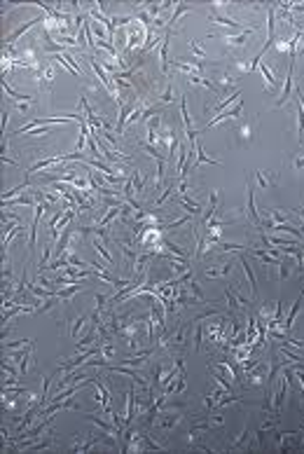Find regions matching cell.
Instances as JSON below:
<instances>
[{
  "label": "cell",
  "instance_id": "obj_1",
  "mask_svg": "<svg viewBox=\"0 0 304 454\" xmlns=\"http://www.w3.org/2000/svg\"><path fill=\"white\" fill-rule=\"evenodd\" d=\"M208 19L211 21H215V23H220V26H229V28H239V31H246L248 26H241V21L239 19H234V16H229V14H222L220 9L213 5L211 7V12H208Z\"/></svg>",
  "mask_w": 304,
  "mask_h": 454
},
{
  "label": "cell",
  "instance_id": "obj_2",
  "mask_svg": "<svg viewBox=\"0 0 304 454\" xmlns=\"http://www.w3.org/2000/svg\"><path fill=\"white\" fill-rule=\"evenodd\" d=\"M293 73H295V61L290 59V66H288V73H286V82H283L281 96L276 99L274 108H283V106H286V101L290 99V92H293Z\"/></svg>",
  "mask_w": 304,
  "mask_h": 454
},
{
  "label": "cell",
  "instance_id": "obj_3",
  "mask_svg": "<svg viewBox=\"0 0 304 454\" xmlns=\"http://www.w3.org/2000/svg\"><path fill=\"white\" fill-rule=\"evenodd\" d=\"M243 386H265L267 382V375H265V365L262 363H258L253 370H248V372H243Z\"/></svg>",
  "mask_w": 304,
  "mask_h": 454
},
{
  "label": "cell",
  "instance_id": "obj_4",
  "mask_svg": "<svg viewBox=\"0 0 304 454\" xmlns=\"http://www.w3.org/2000/svg\"><path fill=\"white\" fill-rule=\"evenodd\" d=\"M33 344H35V342L26 344V349L19 351V354L9 356V358L16 363V368H19V372H21V377H26V372H28V363H30V358H33Z\"/></svg>",
  "mask_w": 304,
  "mask_h": 454
},
{
  "label": "cell",
  "instance_id": "obj_5",
  "mask_svg": "<svg viewBox=\"0 0 304 454\" xmlns=\"http://www.w3.org/2000/svg\"><path fill=\"white\" fill-rule=\"evenodd\" d=\"M45 19H47V14H40V16H33V19H30V21L21 23V26H16L14 31H12V33H9V35H7V38H5V47H9V45H12V42H14L16 38H21L23 33H28L30 28H33V26H35V23H38V21H45Z\"/></svg>",
  "mask_w": 304,
  "mask_h": 454
},
{
  "label": "cell",
  "instance_id": "obj_6",
  "mask_svg": "<svg viewBox=\"0 0 304 454\" xmlns=\"http://www.w3.org/2000/svg\"><path fill=\"white\" fill-rule=\"evenodd\" d=\"M253 31H258V23H253V26H248L246 31H241L239 35H225V45L229 47V49H239V47L246 45V40H248V35H251Z\"/></svg>",
  "mask_w": 304,
  "mask_h": 454
},
{
  "label": "cell",
  "instance_id": "obj_7",
  "mask_svg": "<svg viewBox=\"0 0 304 454\" xmlns=\"http://www.w3.org/2000/svg\"><path fill=\"white\" fill-rule=\"evenodd\" d=\"M173 35V28H164L161 35V47H159V63H161V73H168V40Z\"/></svg>",
  "mask_w": 304,
  "mask_h": 454
},
{
  "label": "cell",
  "instance_id": "obj_8",
  "mask_svg": "<svg viewBox=\"0 0 304 454\" xmlns=\"http://www.w3.org/2000/svg\"><path fill=\"white\" fill-rule=\"evenodd\" d=\"M248 436H251V431H248V422H246L241 426L239 436H236V438L227 445V452H234V450H241V447H246V450H248Z\"/></svg>",
  "mask_w": 304,
  "mask_h": 454
},
{
  "label": "cell",
  "instance_id": "obj_9",
  "mask_svg": "<svg viewBox=\"0 0 304 454\" xmlns=\"http://www.w3.org/2000/svg\"><path fill=\"white\" fill-rule=\"evenodd\" d=\"M194 154H197V159L192 162V171H197L201 164H215V166H218V164H222V162H218V159H211V157L204 152V146H201L199 141L194 143Z\"/></svg>",
  "mask_w": 304,
  "mask_h": 454
},
{
  "label": "cell",
  "instance_id": "obj_10",
  "mask_svg": "<svg viewBox=\"0 0 304 454\" xmlns=\"http://www.w3.org/2000/svg\"><path fill=\"white\" fill-rule=\"evenodd\" d=\"M229 274H232V262H220L218 267H206L204 270L206 279H222V277H229Z\"/></svg>",
  "mask_w": 304,
  "mask_h": 454
},
{
  "label": "cell",
  "instance_id": "obj_11",
  "mask_svg": "<svg viewBox=\"0 0 304 454\" xmlns=\"http://www.w3.org/2000/svg\"><path fill=\"white\" fill-rule=\"evenodd\" d=\"M134 108H136V103H122L120 106V117H117V127H115L117 134H124V127L129 122V115L134 113Z\"/></svg>",
  "mask_w": 304,
  "mask_h": 454
},
{
  "label": "cell",
  "instance_id": "obj_12",
  "mask_svg": "<svg viewBox=\"0 0 304 454\" xmlns=\"http://www.w3.org/2000/svg\"><path fill=\"white\" fill-rule=\"evenodd\" d=\"M239 265L243 267V274H246V279H248V286H251V293L253 298L258 295V281H255V272L251 270V265H248V260H246V255L239 253Z\"/></svg>",
  "mask_w": 304,
  "mask_h": 454
},
{
  "label": "cell",
  "instance_id": "obj_13",
  "mask_svg": "<svg viewBox=\"0 0 304 454\" xmlns=\"http://www.w3.org/2000/svg\"><path fill=\"white\" fill-rule=\"evenodd\" d=\"M134 400H136V386H129L127 391V408H124V426H131L134 422Z\"/></svg>",
  "mask_w": 304,
  "mask_h": 454
},
{
  "label": "cell",
  "instance_id": "obj_14",
  "mask_svg": "<svg viewBox=\"0 0 304 454\" xmlns=\"http://www.w3.org/2000/svg\"><path fill=\"white\" fill-rule=\"evenodd\" d=\"M101 440L99 436H91V438H73V452H89L91 447H96Z\"/></svg>",
  "mask_w": 304,
  "mask_h": 454
},
{
  "label": "cell",
  "instance_id": "obj_15",
  "mask_svg": "<svg viewBox=\"0 0 304 454\" xmlns=\"http://www.w3.org/2000/svg\"><path fill=\"white\" fill-rule=\"evenodd\" d=\"M248 253H253L255 255V258H260V260H262V265H274V267H276V265H279V262H281V258H274L272 253H269V251H267V248H248Z\"/></svg>",
  "mask_w": 304,
  "mask_h": 454
},
{
  "label": "cell",
  "instance_id": "obj_16",
  "mask_svg": "<svg viewBox=\"0 0 304 454\" xmlns=\"http://www.w3.org/2000/svg\"><path fill=\"white\" fill-rule=\"evenodd\" d=\"M218 201H220L218 190H211V194H208V208H206V213H204V225L208 223L211 218L218 216Z\"/></svg>",
  "mask_w": 304,
  "mask_h": 454
},
{
  "label": "cell",
  "instance_id": "obj_17",
  "mask_svg": "<svg viewBox=\"0 0 304 454\" xmlns=\"http://www.w3.org/2000/svg\"><path fill=\"white\" fill-rule=\"evenodd\" d=\"M84 288H87V284H80V281L73 284V286H66V288H59V300L61 302H70V300H73V295L80 293V291H84Z\"/></svg>",
  "mask_w": 304,
  "mask_h": 454
},
{
  "label": "cell",
  "instance_id": "obj_18",
  "mask_svg": "<svg viewBox=\"0 0 304 454\" xmlns=\"http://www.w3.org/2000/svg\"><path fill=\"white\" fill-rule=\"evenodd\" d=\"M178 204H180L190 216H199L201 213V204H197V201H192L187 194H178Z\"/></svg>",
  "mask_w": 304,
  "mask_h": 454
},
{
  "label": "cell",
  "instance_id": "obj_19",
  "mask_svg": "<svg viewBox=\"0 0 304 454\" xmlns=\"http://www.w3.org/2000/svg\"><path fill=\"white\" fill-rule=\"evenodd\" d=\"M38 201H35V197L33 194H23V197H14V199H7V201H2V208H12V206H35Z\"/></svg>",
  "mask_w": 304,
  "mask_h": 454
},
{
  "label": "cell",
  "instance_id": "obj_20",
  "mask_svg": "<svg viewBox=\"0 0 304 454\" xmlns=\"http://www.w3.org/2000/svg\"><path fill=\"white\" fill-rule=\"evenodd\" d=\"M91 246H94V251H96V253H99L103 260H106V265H113V262H115L113 260V253H110V251L106 248V241H103V239L94 237V244H91Z\"/></svg>",
  "mask_w": 304,
  "mask_h": 454
},
{
  "label": "cell",
  "instance_id": "obj_21",
  "mask_svg": "<svg viewBox=\"0 0 304 454\" xmlns=\"http://www.w3.org/2000/svg\"><path fill=\"white\" fill-rule=\"evenodd\" d=\"M258 68H260V73H262V77H265V82H267V92H274V89L279 87V82H276V77H274V70L269 68L267 63H260Z\"/></svg>",
  "mask_w": 304,
  "mask_h": 454
},
{
  "label": "cell",
  "instance_id": "obj_22",
  "mask_svg": "<svg viewBox=\"0 0 304 454\" xmlns=\"http://www.w3.org/2000/svg\"><path fill=\"white\" fill-rule=\"evenodd\" d=\"M255 180H258V185L262 187V190H269V187H274V185H276L279 176H276V173H272V176H265V171L258 169V171H255Z\"/></svg>",
  "mask_w": 304,
  "mask_h": 454
},
{
  "label": "cell",
  "instance_id": "obj_23",
  "mask_svg": "<svg viewBox=\"0 0 304 454\" xmlns=\"http://www.w3.org/2000/svg\"><path fill=\"white\" fill-rule=\"evenodd\" d=\"M192 12V5H185V2H175V9H173V14H171V19H168V28H173L175 26V21L180 19L182 14H190Z\"/></svg>",
  "mask_w": 304,
  "mask_h": 454
},
{
  "label": "cell",
  "instance_id": "obj_24",
  "mask_svg": "<svg viewBox=\"0 0 304 454\" xmlns=\"http://www.w3.org/2000/svg\"><path fill=\"white\" fill-rule=\"evenodd\" d=\"M131 183H134V190H136V194H141V197H143V194H145V180H143V176H141V171H138V169L131 171Z\"/></svg>",
  "mask_w": 304,
  "mask_h": 454
},
{
  "label": "cell",
  "instance_id": "obj_25",
  "mask_svg": "<svg viewBox=\"0 0 304 454\" xmlns=\"http://www.w3.org/2000/svg\"><path fill=\"white\" fill-rule=\"evenodd\" d=\"M297 141L304 143V108L300 106V101H297Z\"/></svg>",
  "mask_w": 304,
  "mask_h": 454
},
{
  "label": "cell",
  "instance_id": "obj_26",
  "mask_svg": "<svg viewBox=\"0 0 304 454\" xmlns=\"http://www.w3.org/2000/svg\"><path fill=\"white\" fill-rule=\"evenodd\" d=\"M187 47L192 49L194 59H199V61H201V59H206V49H204L201 45H199V40H197V38H190V40H187Z\"/></svg>",
  "mask_w": 304,
  "mask_h": 454
},
{
  "label": "cell",
  "instance_id": "obj_27",
  "mask_svg": "<svg viewBox=\"0 0 304 454\" xmlns=\"http://www.w3.org/2000/svg\"><path fill=\"white\" fill-rule=\"evenodd\" d=\"M101 356H103L106 361H110V358H115V356H117V349L113 346V339H108V342H101Z\"/></svg>",
  "mask_w": 304,
  "mask_h": 454
},
{
  "label": "cell",
  "instance_id": "obj_28",
  "mask_svg": "<svg viewBox=\"0 0 304 454\" xmlns=\"http://www.w3.org/2000/svg\"><path fill=\"white\" fill-rule=\"evenodd\" d=\"M23 232H26V227H23V225H19V227H14V230L9 232V234H5V237H2V248L7 251L9 244L14 241V237H19V234H23Z\"/></svg>",
  "mask_w": 304,
  "mask_h": 454
},
{
  "label": "cell",
  "instance_id": "obj_29",
  "mask_svg": "<svg viewBox=\"0 0 304 454\" xmlns=\"http://www.w3.org/2000/svg\"><path fill=\"white\" fill-rule=\"evenodd\" d=\"M87 316H89V314L75 316V321H73V325H70V337H73V339H77V332L82 330V325H84V321H87Z\"/></svg>",
  "mask_w": 304,
  "mask_h": 454
},
{
  "label": "cell",
  "instance_id": "obj_30",
  "mask_svg": "<svg viewBox=\"0 0 304 454\" xmlns=\"http://www.w3.org/2000/svg\"><path fill=\"white\" fill-rule=\"evenodd\" d=\"M173 94H175L173 82H166V87H164V92H161V96H159V103H171V101L175 99Z\"/></svg>",
  "mask_w": 304,
  "mask_h": 454
},
{
  "label": "cell",
  "instance_id": "obj_31",
  "mask_svg": "<svg viewBox=\"0 0 304 454\" xmlns=\"http://www.w3.org/2000/svg\"><path fill=\"white\" fill-rule=\"evenodd\" d=\"M267 216H269V218H272V220H274V225L288 223V216H286V213H281V211H279V208H269V211H267Z\"/></svg>",
  "mask_w": 304,
  "mask_h": 454
},
{
  "label": "cell",
  "instance_id": "obj_32",
  "mask_svg": "<svg viewBox=\"0 0 304 454\" xmlns=\"http://www.w3.org/2000/svg\"><path fill=\"white\" fill-rule=\"evenodd\" d=\"M190 293H192V295H194V300H197V304H204V302H206V298H204V291H201V288H199V284H197V281H194V279H192V284H190Z\"/></svg>",
  "mask_w": 304,
  "mask_h": 454
},
{
  "label": "cell",
  "instance_id": "obj_33",
  "mask_svg": "<svg viewBox=\"0 0 304 454\" xmlns=\"http://www.w3.org/2000/svg\"><path fill=\"white\" fill-rule=\"evenodd\" d=\"M276 270H279V281H286V279L290 277V267L286 265V262H279V265H276Z\"/></svg>",
  "mask_w": 304,
  "mask_h": 454
},
{
  "label": "cell",
  "instance_id": "obj_34",
  "mask_svg": "<svg viewBox=\"0 0 304 454\" xmlns=\"http://www.w3.org/2000/svg\"><path fill=\"white\" fill-rule=\"evenodd\" d=\"M94 300H96V309H99V311H103V307L108 304V300H110V298H108V295H103V293H96V295H94Z\"/></svg>",
  "mask_w": 304,
  "mask_h": 454
},
{
  "label": "cell",
  "instance_id": "obj_35",
  "mask_svg": "<svg viewBox=\"0 0 304 454\" xmlns=\"http://www.w3.org/2000/svg\"><path fill=\"white\" fill-rule=\"evenodd\" d=\"M201 342H204V325H197V332H194V349H201Z\"/></svg>",
  "mask_w": 304,
  "mask_h": 454
},
{
  "label": "cell",
  "instance_id": "obj_36",
  "mask_svg": "<svg viewBox=\"0 0 304 454\" xmlns=\"http://www.w3.org/2000/svg\"><path fill=\"white\" fill-rule=\"evenodd\" d=\"M274 47H276V49H279V52H288V38H286V35H283V38H276V42H274Z\"/></svg>",
  "mask_w": 304,
  "mask_h": 454
},
{
  "label": "cell",
  "instance_id": "obj_37",
  "mask_svg": "<svg viewBox=\"0 0 304 454\" xmlns=\"http://www.w3.org/2000/svg\"><path fill=\"white\" fill-rule=\"evenodd\" d=\"M47 134H54L52 127H42V129L38 127V129H33L30 134H26V136H47Z\"/></svg>",
  "mask_w": 304,
  "mask_h": 454
},
{
  "label": "cell",
  "instance_id": "obj_38",
  "mask_svg": "<svg viewBox=\"0 0 304 454\" xmlns=\"http://www.w3.org/2000/svg\"><path fill=\"white\" fill-rule=\"evenodd\" d=\"M239 134H241V139H251V124H243Z\"/></svg>",
  "mask_w": 304,
  "mask_h": 454
},
{
  "label": "cell",
  "instance_id": "obj_39",
  "mask_svg": "<svg viewBox=\"0 0 304 454\" xmlns=\"http://www.w3.org/2000/svg\"><path fill=\"white\" fill-rule=\"evenodd\" d=\"M295 94H297V101H300V106L304 108V92H302V87H295Z\"/></svg>",
  "mask_w": 304,
  "mask_h": 454
},
{
  "label": "cell",
  "instance_id": "obj_40",
  "mask_svg": "<svg viewBox=\"0 0 304 454\" xmlns=\"http://www.w3.org/2000/svg\"><path fill=\"white\" fill-rule=\"evenodd\" d=\"M16 110H19L21 115H26V110H28V103H16Z\"/></svg>",
  "mask_w": 304,
  "mask_h": 454
},
{
  "label": "cell",
  "instance_id": "obj_41",
  "mask_svg": "<svg viewBox=\"0 0 304 454\" xmlns=\"http://www.w3.org/2000/svg\"><path fill=\"white\" fill-rule=\"evenodd\" d=\"M293 164H295V169H302V166H304V154H302V157H297Z\"/></svg>",
  "mask_w": 304,
  "mask_h": 454
},
{
  "label": "cell",
  "instance_id": "obj_42",
  "mask_svg": "<svg viewBox=\"0 0 304 454\" xmlns=\"http://www.w3.org/2000/svg\"><path fill=\"white\" fill-rule=\"evenodd\" d=\"M7 120H9V115H7V110L2 113V131H5V127H7Z\"/></svg>",
  "mask_w": 304,
  "mask_h": 454
},
{
  "label": "cell",
  "instance_id": "obj_43",
  "mask_svg": "<svg viewBox=\"0 0 304 454\" xmlns=\"http://www.w3.org/2000/svg\"><path fill=\"white\" fill-rule=\"evenodd\" d=\"M300 216H302V220H304V204L300 206Z\"/></svg>",
  "mask_w": 304,
  "mask_h": 454
}]
</instances>
